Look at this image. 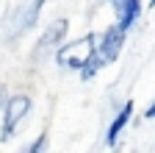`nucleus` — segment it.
I'll use <instances>...</instances> for the list:
<instances>
[{"instance_id": "39448f33", "label": "nucleus", "mask_w": 155, "mask_h": 153, "mask_svg": "<svg viewBox=\"0 0 155 153\" xmlns=\"http://www.w3.org/2000/svg\"><path fill=\"white\" fill-rule=\"evenodd\" d=\"M125 36H127V31L119 28V25L105 28V33L100 36V42H97V53L105 59V64L119 59V53H122V47H125Z\"/></svg>"}, {"instance_id": "9d476101", "label": "nucleus", "mask_w": 155, "mask_h": 153, "mask_svg": "<svg viewBox=\"0 0 155 153\" xmlns=\"http://www.w3.org/2000/svg\"><path fill=\"white\" fill-rule=\"evenodd\" d=\"M155 117V98H152V103L147 106V111H144V120H152Z\"/></svg>"}, {"instance_id": "6e6552de", "label": "nucleus", "mask_w": 155, "mask_h": 153, "mask_svg": "<svg viewBox=\"0 0 155 153\" xmlns=\"http://www.w3.org/2000/svg\"><path fill=\"white\" fill-rule=\"evenodd\" d=\"M103 67H105V59H103L100 53H97L94 59H91V61H89V64H86V67L81 70V78H83V81H91V78H94V75L100 72Z\"/></svg>"}, {"instance_id": "ddd939ff", "label": "nucleus", "mask_w": 155, "mask_h": 153, "mask_svg": "<svg viewBox=\"0 0 155 153\" xmlns=\"http://www.w3.org/2000/svg\"><path fill=\"white\" fill-rule=\"evenodd\" d=\"M108 3H116V0H108Z\"/></svg>"}, {"instance_id": "f8f14e48", "label": "nucleus", "mask_w": 155, "mask_h": 153, "mask_svg": "<svg viewBox=\"0 0 155 153\" xmlns=\"http://www.w3.org/2000/svg\"><path fill=\"white\" fill-rule=\"evenodd\" d=\"M150 6H152V9H155V0H150Z\"/></svg>"}, {"instance_id": "0eeeda50", "label": "nucleus", "mask_w": 155, "mask_h": 153, "mask_svg": "<svg viewBox=\"0 0 155 153\" xmlns=\"http://www.w3.org/2000/svg\"><path fill=\"white\" fill-rule=\"evenodd\" d=\"M130 117H133V100H127L119 111H116V117L111 120V125H108V131H105V145H108V148L116 145V139H119V134L125 131V125L130 123Z\"/></svg>"}, {"instance_id": "1a4fd4ad", "label": "nucleus", "mask_w": 155, "mask_h": 153, "mask_svg": "<svg viewBox=\"0 0 155 153\" xmlns=\"http://www.w3.org/2000/svg\"><path fill=\"white\" fill-rule=\"evenodd\" d=\"M45 148H47V134H42V137H39L28 150H31V153H39V150H45Z\"/></svg>"}, {"instance_id": "423d86ee", "label": "nucleus", "mask_w": 155, "mask_h": 153, "mask_svg": "<svg viewBox=\"0 0 155 153\" xmlns=\"http://www.w3.org/2000/svg\"><path fill=\"white\" fill-rule=\"evenodd\" d=\"M116 9V25L119 28H125V31H130L136 23H139V17H141V11H144V3L141 0H116L114 3Z\"/></svg>"}, {"instance_id": "f257e3e1", "label": "nucleus", "mask_w": 155, "mask_h": 153, "mask_svg": "<svg viewBox=\"0 0 155 153\" xmlns=\"http://www.w3.org/2000/svg\"><path fill=\"white\" fill-rule=\"evenodd\" d=\"M97 42H100L97 33H86V36H78V39L61 45L55 50L58 67H64V70H83L97 56Z\"/></svg>"}, {"instance_id": "f03ea898", "label": "nucleus", "mask_w": 155, "mask_h": 153, "mask_svg": "<svg viewBox=\"0 0 155 153\" xmlns=\"http://www.w3.org/2000/svg\"><path fill=\"white\" fill-rule=\"evenodd\" d=\"M31 106L33 103H31L28 95H11L6 100V106H3V128H0V137L11 139L17 134V128L22 125V120L31 114Z\"/></svg>"}, {"instance_id": "9b49d317", "label": "nucleus", "mask_w": 155, "mask_h": 153, "mask_svg": "<svg viewBox=\"0 0 155 153\" xmlns=\"http://www.w3.org/2000/svg\"><path fill=\"white\" fill-rule=\"evenodd\" d=\"M3 95H6V92H3V86H0V103H3Z\"/></svg>"}, {"instance_id": "20e7f679", "label": "nucleus", "mask_w": 155, "mask_h": 153, "mask_svg": "<svg viewBox=\"0 0 155 153\" xmlns=\"http://www.w3.org/2000/svg\"><path fill=\"white\" fill-rule=\"evenodd\" d=\"M67 31H69V23L64 20V17L55 20L53 25H47V31L42 33V39H39L36 47H33V61H39L42 56H50V53L55 56V50L61 47V39L67 36Z\"/></svg>"}, {"instance_id": "7ed1b4c3", "label": "nucleus", "mask_w": 155, "mask_h": 153, "mask_svg": "<svg viewBox=\"0 0 155 153\" xmlns=\"http://www.w3.org/2000/svg\"><path fill=\"white\" fill-rule=\"evenodd\" d=\"M47 3V0H31V3H25V6H19L14 14H11V20H8V39H17V36H22V33H28L33 25H36V20H39V11H42V6Z\"/></svg>"}]
</instances>
